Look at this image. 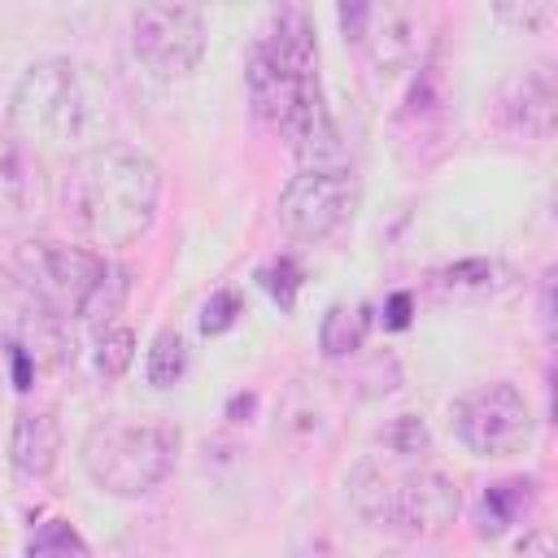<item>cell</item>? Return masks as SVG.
Returning <instances> with one entry per match:
<instances>
[{
    "instance_id": "484cf974",
    "label": "cell",
    "mask_w": 558,
    "mask_h": 558,
    "mask_svg": "<svg viewBox=\"0 0 558 558\" xmlns=\"http://www.w3.org/2000/svg\"><path fill=\"white\" fill-rule=\"evenodd\" d=\"M549 292H554V270H545V279H541V327H545V336L554 331V301H549Z\"/></svg>"
},
{
    "instance_id": "603a6c76",
    "label": "cell",
    "mask_w": 558,
    "mask_h": 558,
    "mask_svg": "<svg viewBox=\"0 0 558 558\" xmlns=\"http://www.w3.org/2000/svg\"><path fill=\"white\" fill-rule=\"evenodd\" d=\"M240 314H244V296L235 288H218L201 305V331L205 336H222V331H231L240 323Z\"/></svg>"
},
{
    "instance_id": "f1b7e54d",
    "label": "cell",
    "mask_w": 558,
    "mask_h": 558,
    "mask_svg": "<svg viewBox=\"0 0 558 558\" xmlns=\"http://www.w3.org/2000/svg\"><path fill=\"white\" fill-rule=\"evenodd\" d=\"M205 4V0H201ZM209 4H244V0H209Z\"/></svg>"
},
{
    "instance_id": "cb8c5ba5",
    "label": "cell",
    "mask_w": 558,
    "mask_h": 558,
    "mask_svg": "<svg viewBox=\"0 0 558 558\" xmlns=\"http://www.w3.org/2000/svg\"><path fill=\"white\" fill-rule=\"evenodd\" d=\"M262 288L279 301V310H292V301H296V288H301V266L283 253V257H275L270 266H262Z\"/></svg>"
},
{
    "instance_id": "277c9868",
    "label": "cell",
    "mask_w": 558,
    "mask_h": 558,
    "mask_svg": "<svg viewBox=\"0 0 558 558\" xmlns=\"http://www.w3.org/2000/svg\"><path fill=\"white\" fill-rule=\"evenodd\" d=\"M35 153H74L92 135V92L70 57H39L9 92L4 118Z\"/></svg>"
},
{
    "instance_id": "d6986e66",
    "label": "cell",
    "mask_w": 558,
    "mask_h": 558,
    "mask_svg": "<svg viewBox=\"0 0 558 558\" xmlns=\"http://www.w3.org/2000/svg\"><path fill=\"white\" fill-rule=\"evenodd\" d=\"M497 22L523 35H545L554 26V0H488Z\"/></svg>"
},
{
    "instance_id": "7c38bea8",
    "label": "cell",
    "mask_w": 558,
    "mask_h": 558,
    "mask_svg": "<svg viewBox=\"0 0 558 558\" xmlns=\"http://www.w3.org/2000/svg\"><path fill=\"white\" fill-rule=\"evenodd\" d=\"M554 113H558V87H554L549 61L519 65L514 74L501 78V87L493 96V122L514 140H532V144L549 140Z\"/></svg>"
},
{
    "instance_id": "83f0119b",
    "label": "cell",
    "mask_w": 558,
    "mask_h": 558,
    "mask_svg": "<svg viewBox=\"0 0 558 558\" xmlns=\"http://www.w3.org/2000/svg\"><path fill=\"white\" fill-rule=\"evenodd\" d=\"M519 549H523V554H527V549H554V541H549V536H523Z\"/></svg>"
},
{
    "instance_id": "30bf717a",
    "label": "cell",
    "mask_w": 558,
    "mask_h": 558,
    "mask_svg": "<svg viewBox=\"0 0 558 558\" xmlns=\"http://www.w3.org/2000/svg\"><path fill=\"white\" fill-rule=\"evenodd\" d=\"M105 270H109V262L78 244H61V240L17 244V279L61 314H78L83 301L105 279Z\"/></svg>"
},
{
    "instance_id": "e0dca14e",
    "label": "cell",
    "mask_w": 558,
    "mask_h": 558,
    "mask_svg": "<svg viewBox=\"0 0 558 558\" xmlns=\"http://www.w3.org/2000/svg\"><path fill=\"white\" fill-rule=\"evenodd\" d=\"M366 305H349V301H336L323 323H318V349L327 357H353L362 344H366Z\"/></svg>"
},
{
    "instance_id": "4fadbf2b",
    "label": "cell",
    "mask_w": 558,
    "mask_h": 558,
    "mask_svg": "<svg viewBox=\"0 0 558 558\" xmlns=\"http://www.w3.org/2000/svg\"><path fill=\"white\" fill-rule=\"evenodd\" d=\"M44 214V166L22 135L0 122V231H26Z\"/></svg>"
},
{
    "instance_id": "44dd1931",
    "label": "cell",
    "mask_w": 558,
    "mask_h": 558,
    "mask_svg": "<svg viewBox=\"0 0 558 558\" xmlns=\"http://www.w3.org/2000/svg\"><path fill=\"white\" fill-rule=\"evenodd\" d=\"M131 357H135V336H131V327H100V336H96V371L105 375V379H122L126 375V366H131Z\"/></svg>"
},
{
    "instance_id": "9c48e42d",
    "label": "cell",
    "mask_w": 558,
    "mask_h": 558,
    "mask_svg": "<svg viewBox=\"0 0 558 558\" xmlns=\"http://www.w3.org/2000/svg\"><path fill=\"white\" fill-rule=\"evenodd\" d=\"M353 209H357V179L344 166H305L283 183L275 201L279 227L305 244L336 235L353 218Z\"/></svg>"
},
{
    "instance_id": "52a82bcc",
    "label": "cell",
    "mask_w": 558,
    "mask_h": 558,
    "mask_svg": "<svg viewBox=\"0 0 558 558\" xmlns=\"http://www.w3.org/2000/svg\"><path fill=\"white\" fill-rule=\"evenodd\" d=\"M131 48L153 78L161 83L187 78L205 57L201 0H140L131 17Z\"/></svg>"
},
{
    "instance_id": "8992f818",
    "label": "cell",
    "mask_w": 558,
    "mask_h": 558,
    "mask_svg": "<svg viewBox=\"0 0 558 558\" xmlns=\"http://www.w3.org/2000/svg\"><path fill=\"white\" fill-rule=\"evenodd\" d=\"M0 340L9 349L17 388H31L35 375L57 371L70 357L61 310H52L17 275H0Z\"/></svg>"
},
{
    "instance_id": "3957f363",
    "label": "cell",
    "mask_w": 558,
    "mask_h": 558,
    "mask_svg": "<svg viewBox=\"0 0 558 558\" xmlns=\"http://www.w3.org/2000/svg\"><path fill=\"white\" fill-rule=\"evenodd\" d=\"M349 501L371 527H388L410 541L445 536L462 510L458 484L423 458L371 449L349 475Z\"/></svg>"
},
{
    "instance_id": "2e32d148",
    "label": "cell",
    "mask_w": 558,
    "mask_h": 558,
    "mask_svg": "<svg viewBox=\"0 0 558 558\" xmlns=\"http://www.w3.org/2000/svg\"><path fill=\"white\" fill-rule=\"evenodd\" d=\"M532 506H536V484H532L527 475L488 484V488H484V501H480V536L506 532V527L519 523Z\"/></svg>"
},
{
    "instance_id": "ac0fdd59",
    "label": "cell",
    "mask_w": 558,
    "mask_h": 558,
    "mask_svg": "<svg viewBox=\"0 0 558 558\" xmlns=\"http://www.w3.org/2000/svg\"><path fill=\"white\" fill-rule=\"evenodd\" d=\"M183 371H187V344H183V336L174 327L157 331L153 336V349H148V362H144L148 384L153 388H170V384L183 379Z\"/></svg>"
},
{
    "instance_id": "4316f807",
    "label": "cell",
    "mask_w": 558,
    "mask_h": 558,
    "mask_svg": "<svg viewBox=\"0 0 558 558\" xmlns=\"http://www.w3.org/2000/svg\"><path fill=\"white\" fill-rule=\"evenodd\" d=\"M405 323H410V296L397 292V296L388 301V327H405Z\"/></svg>"
},
{
    "instance_id": "ffe728a7",
    "label": "cell",
    "mask_w": 558,
    "mask_h": 558,
    "mask_svg": "<svg viewBox=\"0 0 558 558\" xmlns=\"http://www.w3.org/2000/svg\"><path fill=\"white\" fill-rule=\"evenodd\" d=\"M493 275H497V266H493V262L471 257V262H458V266L436 270V288H440L445 296H462V292L480 296V292H488V288H493Z\"/></svg>"
},
{
    "instance_id": "5bb4252c",
    "label": "cell",
    "mask_w": 558,
    "mask_h": 558,
    "mask_svg": "<svg viewBox=\"0 0 558 558\" xmlns=\"http://www.w3.org/2000/svg\"><path fill=\"white\" fill-rule=\"evenodd\" d=\"M423 26H427V4L423 0H375L371 22H366V52L379 74H401L414 65L423 48Z\"/></svg>"
},
{
    "instance_id": "5b68a950",
    "label": "cell",
    "mask_w": 558,
    "mask_h": 558,
    "mask_svg": "<svg viewBox=\"0 0 558 558\" xmlns=\"http://www.w3.org/2000/svg\"><path fill=\"white\" fill-rule=\"evenodd\" d=\"M183 432L161 418H100L83 445L78 462L87 480L113 497H144L153 493L179 462Z\"/></svg>"
},
{
    "instance_id": "ba28073f",
    "label": "cell",
    "mask_w": 558,
    "mask_h": 558,
    "mask_svg": "<svg viewBox=\"0 0 558 558\" xmlns=\"http://www.w3.org/2000/svg\"><path fill=\"white\" fill-rule=\"evenodd\" d=\"M449 418H453V436L475 458H514L532 445V432H536L532 405L510 379H493L462 392Z\"/></svg>"
},
{
    "instance_id": "8fae6325",
    "label": "cell",
    "mask_w": 558,
    "mask_h": 558,
    "mask_svg": "<svg viewBox=\"0 0 558 558\" xmlns=\"http://www.w3.org/2000/svg\"><path fill=\"white\" fill-rule=\"evenodd\" d=\"M344 427V397L323 375H296L275 405V436L296 453L336 445Z\"/></svg>"
},
{
    "instance_id": "7402d4cb",
    "label": "cell",
    "mask_w": 558,
    "mask_h": 558,
    "mask_svg": "<svg viewBox=\"0 0 558 558\" xmlns=\"http://www.w3.org/2000/svg\"><path fill=\"white\" fill-rule=\"evenodd\" d=\"M31 558H48V554H92V545L65 523V519H48L31 541H26Z\"/></svg>"
},
{
    "instance_id": "9a60e30c",
    "label": "cell",
    "mask_w": 558,
    "mask_h": 558,
    "mask_svg": "<svg viewBox=\"0 0 558 558\" xmlns=\"http://www.w3.org/2000/svg\"><path fill=\"white\" fill-rule=\"evenodd\" d=\"M61 453V423L48 410H17L13 427H9V462L17 475L39 480L57 466Z\"/></svg>"
},
{
    "instance_id": "d4e9b609",
    "label": "cell",
    "mask_w": 558,
    "mask_h": 558,
    "mask_svg": "<svg viewBox=\"0 0 558 558\" xmlns=\"http://www.w3.org/2000/svg\"><path fill=\"white\" fill-rule=\"evenodd\" d=\"M371 9H375V0H336V17H340L344 44H362V39H366Z\"/></svg>"
},
{
    "instance_id": "6da1fadb",
    "label": "cell",
    "mask_w": 558,
    "mask_h": 558,
    "mask_svg": "<svg viewBox=\"0 0 558 558\" xmlns=\"http://www.w3.org/2000/svg\"><path fill=\"white\" fill-rule=\"evenodd\" d=\"M244 92L275 135H283L305 161L331 166L336 126L318 87V31L305 0H275L244 57Z\"/></svg>"
},
{
    "instance_id": "7a4b0ae2",
    "label": "cell",
    "mask_w": 558,
    "mask_h": 558,
    "mask_svg": "<svg viewBox=\"0 0 558 558\" xmlns=\"http://www.w3.org/2000/svg\"><path fill=\"white\" fill-rule=\"evenodd\" d=\"M161 205V170L148 153L126 144H96L74 157L65 179V209L74 227L105 248H126L148 235Z\"/></svg>"
}]
</instances>
